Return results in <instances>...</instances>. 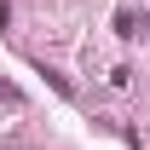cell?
I'll list each match as a JSON object with an SVG mask.
<instances>
[{
  "label": "cell",
  "mask_w": 150,
  "mask_h": 150,
  "mask_svg": "<svg viewBox=\"0 0 150 150\" xmlns=\"http://www.w3.org/2000/svg\"><path fill=\"white\" fill-rule=\"evenodd\" d=\"M144 29H150V23H144V12H127V6L115 12V35H121V40H139Z\"/></svg>",
  "instance_id": "6da1fadb"
},
{
  "label": "cell",
  "mask_w": 150,
  "mask_h": 150,
  "mask_svg": "<svg viewBox=\"0 0 150 150\" xmlns=\"http://www.w3.org/2000/svg\"><path fill=\"white\" fill-rule=\"evenodd\" d=\"M0 98H6V104H18V87H12V81H0Z\"/></svg>",
  "instance_id": "7a4b0ae2"
}]
</instances>
